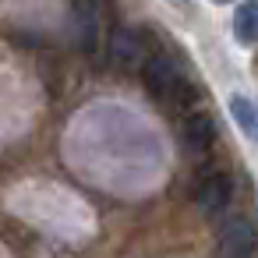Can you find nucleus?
<instances>
[{
  "label": "nucleus",
  "mask_w": 258,
  "mask_h": 258,
  "mask_svg": "<svg viewBox=\"0 0 258 258\" xmlns=\"http://www.w3.org/2000/svg\"><path fill=\"white\" fill-rule=\"evenodd\" d=\"M180 138H184V145H187L191 152L205 156L209 145H212V138H216L212 117H209V113H187V120H184V127H180Z\"/></svg>",
  "instance_id": "4"
},
{
  "label": "nucleus",
  "mask_w": 258,
  "mask_h": 258,
  "mask_svg": "<svg viewBox=\"0 0 258 258\" xmlns=\"http://www.w3.org/2000/svg\"><path fill=\"white\" fill-rule=\"evenodd\" d=\"M110 57H113L117 64H124V68L145 60V43H142V36L131 32V29H113V32H110Z\"/></svg>",
  "instance_id": "6"
},
{
  "label": "nucleus",
  "mask_w": 258,
  "mask_h": 258,
  "mask_svg": "<svg viewBox=\"0 0 258 258\" xmlns=\"http://www.w3.org/2000/svg\"><path fill=\"white\" fill-rule=\"evenodd\" d=\"M106 29V0H78V36L85 50H96Z\"/></svg>",
  "instance_id": "3"
},
{
  "label": "nucleus",
  "mask_w": 258,
  "mask_h": 258,
  "mask_svg": "<svg viewBox=\"0 0 258 258\" xmlns=\"http://www.w3.org/2000/svg\"><path fill=\"white\" fill-rule=\"evenodd\" d=\"M258 251V226L244 216L230 219L216 240V258H251Z\"/></svg>",
  "instance_id": "2"
},
{
  "label": "nucleus",
  "mask_w": 258,
  "mask_h": 258,
  "mask_svg": "<svg viewBox=\"0 0 258 258\" xmlns=\"http://www.w3.org/2000/svg\"><path fill=\"white\" fill-rule=\"evenodd\" d=\"M230 191H233V180H230L226 173H212L209 180H202L195 202H198V209H202L205 216H212V212H219V209L230 202Z\"/></svg>",
  "instance_id": "5"
},
{
  "label": "nucleus",
  "mask_w": 258,
  "mask_h": 258,
  "mask_svg": "<svg viewBox=\"0 0 258 258\" xmlns=\"http://www.w3.org/2000/svg\"><path fill=\"white\" fill-rule=\"evenodd\" d=\"M233 36L244 46L258 43V0H244V4L237 8V15H233Z\"/></svg>",
  "instance_id": "7"
},
{
  "label": "nucleus",
  "mask_w": 258,
  "mask_h": 258,
  "mask_svg": "<svg viewBox=\"0 0 258 258\" xmlns=\"http://www.w3.org/2000/svg\"><path fill=\"white\" fill-rule=\"evenodd\" d=\"M145 85L152 89L156 99H163V103H170L177 110H187L195 103V96H198L195 85H191V78L184 75V68L177 60L163 57V53H156V57L145 60Z\"/></svg>",
  "instance_id": "1"
},
{
  "label": "nucleus",
  "mask_w": 258,
  "mask_h": 258,
  "mask_svg": "<svg viewBox=\"0 0 258 258\" xmlns=\"http://www.w3.org/2000/svg\"><path fill=\"white\" fill-rule=\"evenodd\" d=\"M230 117L237 120V127L244 131V138L258 142V113H254L251 99H244V96H233V99H230Z\"/></svg>",
  "instance_id": "8"
}]
</instances>
